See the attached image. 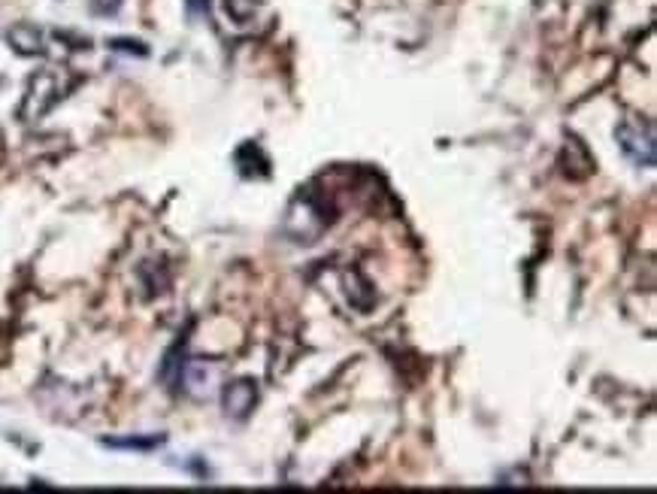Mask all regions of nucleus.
I'll list each match as a JSON object with an SVG mask.
<instances>
[{
  "label": "nucleus",
  "instance_id": "4",
  "mask_svg": "<svg viewBox=\"0 0 657 494\" xmlns=\"http://www.w3.org/2000/svg\"><path fill=\"white\" fill-rule=\"evenodd\" d=\"M118 6H121V0H94V13H103V15L116 13Z\"/></svg>",
  "mask_w": 657,
  "mask_h": 494
},
{
  "label": "nucleus",
  "instance_id": "1",
  "mask_svg": "<svg viewBox=\"0 0 657 494\" xmlns=\"http://www.w3.org/2000/svg\"><path fill=\"white\" fill-rule=\"evenodd\" d=\"M618 143H621V149H624L627 158L633 164H639V167H651L654 164V137H651V131L642 134V128L639 125L624 121V125L618 128Z\"/></svg>",
  "mask_w": 657,
  "mask_h": 494
},
{
  "label": "nucleus",
  "instance_id": "2",
  "mask_svg": "<svg viewBox=\"0 0 657 494\" xmlns=\"http://www.w3.org/2000/svg\"><path fill=\"white\" fill-rule=\"evenodd\" d=\"M252 406H255V385H252L249 379H240V383H231L224 388V410H227V415L242 419Z\"/></svg>",
  "mask_w": 657,
  "mask_h": 494
},
{
  "label": "nucleus",
  "instance_id": "3",
  "mask_svg": "<svg viewBox=\"0 0 657 494\" xmlns=\"http://www.w3.org/2000/svg\"><path fill=\"white\" fill-rule=\"evenodd\" d=\"M164 437H148V440H107V446H118V449H152L161 446Z\"/></svg>",
  "mask_w": 657,
  "mask_h": 494
}]
</instances>
